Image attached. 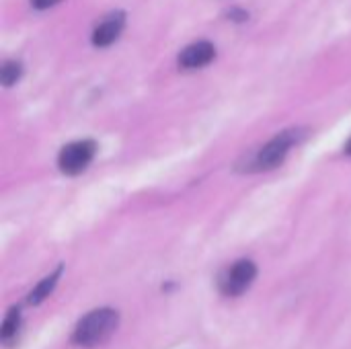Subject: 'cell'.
<instances>
[{"label":"cell","mask_w":351,"mask_h":349,"mask_svg":"<svg viewBox=\"0 0 351 349\" xmlns=\"http://www.w3.org/2000/svg\"><path fill=\"white\" fill-rule=\"evenodd\" d=\"M119 327V313L111 306L95 309L88 315H84L74 331H72V344L78 348H97L105 344Z\"/></svg>","instance_id":"cell-1"},{"label":"cell","mask_w":351,"mask_h":349,"mask_svg":"<svg viewBox=\"0 0 351 349\" xmlns=\"http://www.w3.org/2000/svg\"><path fill=\"white\" fill-rule=\"evenodd\" d=\"M304 134L300 130H286L282 134H278L276 138H271L253 158V169L255 171H269L276 169L284 163V158L288 156L290 148L294 144H298V140Z\"/></svg>","instance_id":"cell-2"},{"label":"cell","mask_w":351,"mask_h":349,"mask_svg":"<svg viewBox=\"0 0 351 349\" xmlns=\"http://www.w3.org/2000/svg\"><path fill=\"white\" fill-rule=\"evenodd\" d=\"M257 278V265L251 259H241L224 269L218 278V288L224 296L237 298L243 296Z\"/></svg>","instance_id":"cell-3"},{"label":"cell","mask_w":351,"mask_h":349,"mask_svg":"<svg viewBox=\"0 0 351 349\" xmlns=\"http://www.w3.org/2000/svg\"><path fill=\"white\" fill-rule=\"evenodd\" d=\"M97 146L93 140H78L72 144H66L60 150L58 167L64 175H80L95 158Z\"/></svg>","instance_id":"cell-4"},{"label":"cell","mask_w":351,"mask_h":349,"mask_svg":"<svg viewBox=\"0 0 351 349\" xmlns=\"http://www.w3.org/2000/svg\"><path fill=\"white\" fill-rule=\"evenodd\" d=\"M216 56V47L210 41H197L187 45L181 53H179V66L187 68V70H195L202 66H208Z\"/></svg>","instance_id":"cell-5"},{"label":"cell","mask_w":351,"mask_h":349,"mask_svg":"<svg viewBox=\"0 0 351 349\" xmlns=\"http://www.w3.org/2000/svg\"><path fill=\"white\" fill-rule=\"evenodd\" d=\"M125 25V14L123 12H113L109 14L103 23L97 25V29L93 31V43L97 47H107L113 41H117V37L121 35Z\"/></svg>","instance_id":"cell-6"},{"label":"cell","mask_w":351,"mask_h":349,"mask_svg":"<svg viewBox=\"0 0 351 349\" xmlns=\"http://www.w3.org/2000/svg\"><path fill=\"white\" fill-rule=\"evenodd\" d=\"M23 327V313L21 306H10L4 315V323L0 327V341L4 348H14Z\"/></svg>","instance_id":"cell-7"},{"label":"cell","mask_w":351,"mask_h":349,"mask_svg":"<svg viewBox=\"0 0 351 349\" xmlns=\"http://www.w3.org/2000/svg\"><path fill=\"white\" fill-rule=\"evenodd\" d=\"M62 272H64V265H58V269H53L49 276H45V278L29 292L27 304H29V306H39V304L56 290V286H58V282H60V278H62Z\"/></svg>","instance_id":"cell-8"},{"label":"cell","mask_w":351,"mask_h":349,"mask_svg":"<svg viewBox=\"0 0 351 349\" xmlns=\"http://www.w3.org/2000/svg\"><path fill=\"white\" fill-rule=\"evenodd\" d=\"M21 74H23V64L16 62V60H8L0 68V82L4 86H12V84H16V80L21 78Z\"/></svg>","instance_id":"cell-9"},{"label":"cell","mask_w":351,"mask_h":349,"mask_svg":"<svg viewBox=\"0 0 351 349\" xmlns=\"http://www.w3.org/2000/svg\"><path fill=\"white\" fill-rule=\"evenodd\" d=\"M60 0H33V6L35 8H49V6H53V4H58Z\"/></svg>","instance_id":"cell-10"},{"label":"cell","mask_w":351,"mask_h":349,"mask_svg":"<svg viewBox=\"0 0 351 349\" xmlns=\"http://www.w3.org/2000/svg\"><path fill=\"white\" fill-rule=\"evenodd\" d=\"M346 154H350L351 156V138H350V142L346 144Z\"/></svg>","instance_id":"cell-11"}]
</instances>
